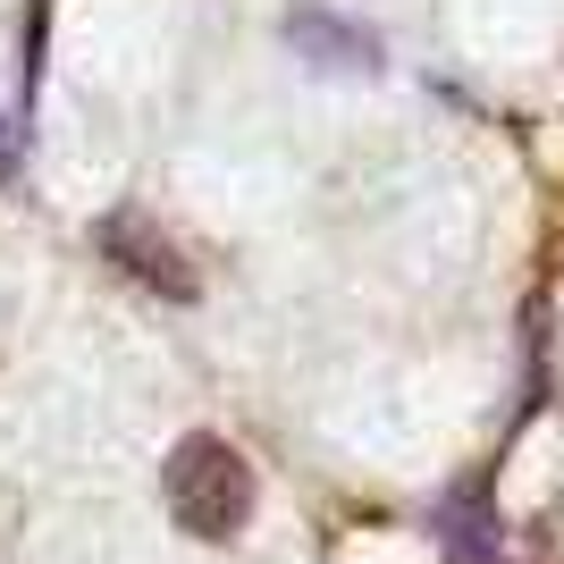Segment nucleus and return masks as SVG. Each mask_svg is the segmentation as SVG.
<instances>
[{"instance_id": "f257e3e1", "label": "nucleus", "mask_w": 564, "mask_h": 564, "mask_svg": "<svg viewBox=\"0 0 564 564\" xmlns=\"http://www.w3.org/2000/svg\"><path fill=\"white\" fill-rule=\"evenodd\" d=\"M161 497H169V522L186 531V540H236L245 522H253V464L212 438V430H194L169 447V471H161Z\"/></svg>"}, {"instance_id": "f03ea898", "label": "nucleus", "mask_w": 564, "mask_h": 564, "mask_svg": "<svg viewBox=\"0 0 564 564\" xmlns=\"http://www.w3.org/2000/svg\"><path fill=\"white\" fill-rule=\"evenodd\" d=\"M94 236H101V253H110L127 279H143L152 295H169V304H194V295H203V279H194L186 253H177V245L161 236V219H143V212H110Z\"/></svg>"}, {"instance_id": "7ed1b4c3", "label": "nucleus", "mask_w": 564, "mask_h": 564, "mask_svg": "<svg viewBox=\"0 0 564 564\" xmlns=\"http://www.w3.org/2000/svg\"><path fill=\"white\" fill-rule=\"evenodd\" d=\"M286 51L321 76H371L379 68V34L337 18V9H295V18H286Z\"/></svg>"}, {"instance_id": "20e7f679", "label": "nucleus", "mask_w": 564, "mask_h": 564, "mask_svg": "<svg viewBox=\"0 0 564 564\" xmlns=\"http://www.w3.org/2000/svg\"><path fill=\"white\" fill-rule=\"evenodd\" d=\"M447 547L464 564H489L497 547H489V514H480V489H455L447 497Z\"/></svg>"}]
</instances>
